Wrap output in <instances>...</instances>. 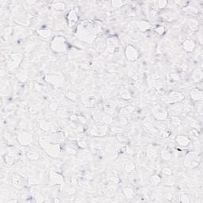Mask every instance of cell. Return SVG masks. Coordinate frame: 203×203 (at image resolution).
<instances>
[{"mask_svg":"<svg viewBox=\"0 0 203 203\" xmlns=\"http://www.w3.org/2000/svg\"><path fill=\"white\" fill-rule=\"evenodd\" d=\"M98 21H88V24L82 22L77 29L76 36L82 41L92 43L96 38V34L101 31V25H97Z\"/></svg>","mask_w":203,"mask_h":203,"instance_id":"cell-1","label":"cell"},{"mask_svg":"<svg viewBox=\"0 0 203 203\" xmlns=\"http://www.w3.org/2000/svg\"><path fill=\"white\" fill-rule=\"evenodd\" d=\"M68 43L64 38L56 37L51 42V49L56 52H64L67 51Z\"/></svg>","mask_w":203,"mask_h":203,"instance_id":"cell-2","label":"cell"},{"mask_svg":"<svg viewBox=\"0 0 203 203\" xmlns=\"http://www.w3.org/2000/svg\"><path fill=\"white\" fill-rule=\"evenodd\" d=\"M41 145H42V147L44 148L45 151L48 152L49 155L52 156V157H57L60 152V147L59 145H53V144H50L46 141L44 140V142L42 141H40Z\"/></svg>","mask_w":203,"mask_h":203,"instance_id":"cell-3","label":"cell"},{"mask_svg":"<svg viewBox=\"0 0 203 203\" xmlns=\"http://www.w3.org/2000/svg\"><path fill=\"white\" fill-rule=\"evenodd\" d=\"M125 56L126 58L130 60V61H135L137 60L139 57V55L140 53L137 51V49L133 47V45H128L127 47L125 48Z\"/></svg>","mask_w":203,"mask_h":203,"instance_id":"cell-4","label":"cell"},{"mask_svg":"<svg viewBox=\"0 0 203 203\" xmlns=\"http://www.w3.org/2000/svg\"><path fill=\"white\" fill-rule=\"evenodd\" d=\"M21 60H22V56L21 54H19V53L13 54L8 61L7 68L9 70H13V69L16 68L17 66L19 65V64L21 63Z\"/></svg>","mask_w":203,"mask_h":203,"instance_id":"cell-5","label":"cell"},{"mask_svg":"<svg viewBox=\"0 0 203 203\" xmlns=\"http://www.w3.org/2000/svg\"><path fill=\"white\" fill-rule=\"evenodd\" d=\"M17 141L22 145H28L33 142V136L28 132H20L17 134Z\"/></svg>","mask_w":203,"mask_h":203,"instance_id":"cell-6","label":"cell"},{"mask_svg":"<svg viewBox=\"0 0 203 203\" xmlns=\"http://www.w3.org/2000/svg\"><path fill=\"white\" fill-rule=\"evenodd\" d=\"M184 98V96L178 91H172L168 95L164 97V101L167 103H173L176 102H180Z\"/></svg>","mask_w":203,"mask_h":203,"instance_id":"cell-7","label":"cell"},{"mask_svg":"<svg viewBox=\"0 0 203 203\" xmlns=\"http://www.w3.org/2000/svg\"><path fill=\"white\" fill-rule=\"evenodd\" d=\"M12 182L13 185L16 188V189H22L26 184V181H25V178L24 176H21L19 174H16L13 176L12 178Z\"/></svg>","mask_w":203,"mask_h":203,"instance_id":"cell-8","label":"cell"},{"mask_svg":"<svg viewBox=\"0 0 203 203\" xmlns=\"http://www.w3.org/2000/svg\"><path fill=\"white\" fill-rule=\"evenodd\" d=\"M152 114L157 120H165L167 117V113L163 107L157 106L152 109Z\"/></svg>","mask_w":203,"mask_h":203,"instance_id":"cell-9","label":"cell"},{"mask_svg":"<svg viewBox=\"0 0 203 203\" xmlns=\"http://www.w3.org/2000/svg\"><path fill=\"white\" fill-rule=\"evenodd\" d=\"M49 182H50V185H56V184L62 185L64 181L61 175H60L56 172H52L49 174Z\"/></svg>","mask_w":203,"mask_h":203,"instance_id":"cell-10","label":"cell"},{"mask_svg":"<svg viewBox=\"0 0 203 203\" xmlns=\"http://www.w3.org/2000/svg\"><path fill=\"white\" fill-rule=\"evenodd\" d=\"M198 164L196 159V154L194 152H190L185 159V165L189 167H194Z\"/></svg>","mask_w":203,"mask_h":203,"instance_id":"cell-11","label":"cell"},{"mask_svg":"<svg viewBox=\"0 0 203 203\" xmlns=\"http://www.w3.org/2000/svg\"><path fill=\"white\" fill-rule=\"evenodd\" d=\"M118 46L117 39L114 38H110L107 39V51L110 53H114Z\"/></svg>","mask_w":203,"mask_h":203,"instance_id":"cell-12","label":"cell"},{"mask_svg":"<svg viewBox=\"0 0 203 203\" xmlns=\"http://www.w3.org/2000/svg\"><path fill=\"white\" fill-rule=\"evenodd\" d=\"M40 127L47 132H52V131L56 130V126L54 125V124L51 121H42L40 123Z\"/></svg>","mask_w":203,"mask_h":203,"instance_id":"cell-13","label":"cell"},{"mask_svg":"<svg viewBox=\"0 0 203 203\" xmlns=\"http://www.w3.org/2000/svg\"><path fill=\"white\" fill-rule=\"evenodd\" d=\"M176 142L177 144L179 145L180 146H182V147H185V146H187L190 143V139L186 136H183V135H179L177 137H176Z\"/></svg>","mask_w":203,"mask_h":203,"instance_id":"cell-14","label":"cell"},{"mask_svg":"<svg viewBox=\"0 0 203 203\" xmlns=\"http://www.w3.org/2000/svg\"><path fill=\"white\" fill-rule=\"evenodd\" d=\"M182 48L186 50V52H192L193 50L195 48V44L194 42H193L192 40L190 39H186L185 40V42H183L182 44Z\"/></svg>","mask_w":203,"mask_h":203,"instance_id":"cell-15","label":"cell"},{"mask_svg":"<svg viewBox=\"0 0 203 203\" xmlns=\"http://www.w3.org/2000/svg\"><path fill=\"white\" fill-rule=\"evenodd\" d=\"M68 21L69 26H72L73 25L76 24V21H78V16L75 11H71L68 15Z\"/></svg>","mask_w":203,"mask_h":203,"instance_id":"cell-16","label":"cell"},{"mask_svg":"<svg viewBox=\"0 0 203 203\" xmlns=\"http://www.w3.org/2000/svg\"><path fill=\"white\" fill-rule=\"evenodd\" d=\"M157 154V148L154 145H150L147 148V157L148 159H153Z\"/></svg>","mask_w":203,"mask_h":203,"instance_id":"cell-17","label":"cell"},{"mask_svg":"<svg viewBox=\"0 0 203 203\" xmlns=\"http://www.w3.org/2000/svg\"><path fill=\"white\" fill-rule=\"evenodd\" d=\"M190 97L193 100L200 101V100L202 99V92L200 90H192L190 92Z\"/></svg>","mask_w":203,"mask_h":203,"instance_id":"cell-18","label":"cell"},{"mask_svg":"<svg viewBox=\"0 0 203 203\" xmlns=\"http://www.w3.org/2000/svg\"><path fill=\"white\" fill-rule=\"evenodd\" d=\"M150 26H151L150 23L147 21H141L140 22H138V28L141 31L148 30V29L150 28Z\"/></svg>","mask_w":203,"mask_h":203,"instance_id":"cell-19","label":"cell"},{"mask_svg":"<svg viewBox=\"0 0 203 203\" xmlns=\"http://www.w3.org/2000/svg\"><path fill=\"white\" fill-rule=\"evenodd\" d=\"M123 193L128 198H133L135 196L134 190L131 187H125L123 189Z\"/></svg>","mask_w":203,"mask_h":203,"instance_id":"cell-20","label":"cell"},{"mask_svg":"<svg viewBox=\"0 0 203 203\" xmlns=\"http://www.w3.org/2000/svg\"><path fill=\"white\" fill-rule=\"evenodd\" d=\"M123 167H124L125 170L127 172H133L135 169L134 164H133V163H131V162H125L124 163V165H123Z\"/></svg>","mask_w":203,"mask_h":203,"instance_id":"cell-21","label":"cell"},{"mask_svg":"<svg viewBox=\"0 0 203 203\" xmlns=\"http://www.w3.org/2000/svg\"><path fill=\"white\" fill-rule=\"evenodd\" d=\"M38 33L42 38H48L51 36V32L49 30H47V29H39L38 30Z\"/></svg>","mask_w":203,"mask_h":203,"instance_id":"cell-22","label":"cell"},{"mask_svg":"<svg viewBox=\"0 0 203 203\" xmlns=\"http://www.w3.org/2000/svg\"><path fill=\"white\" fill-rule=\"evenodd\" d=\"M161 182V178L160 176H158V175H154V176H151V185L153 186H156L158 185L159 182Z\"/></svg>","mask_w":203,"mask_h":203,"instance_id":"cell-23","label":"cell"},{"mask_svg":"<svg viewBox=\"0 0 203 203\" xmlns=\"http://www.w3.org/2000/svg\"><path fill=\"white\" fill-rule=\"evenodd\" d=\"M27 155L28 157H29V159H31V160H37V159H39V154H38L37 151H29V152L27 153Z\"/></svg>","mask_w":203,"mask_h":203,"instance_id":"cell-24","label":"cell"},{"mask_svg":"<svg viewBox=\"0 0 203 203\" xmlns=\"http://www.w3.org/2000/svg\"><path fill=\"white\" fill-rule=\"evenodd\" d=\"M120 96L121 97V98H123L124 99H129V98H131L130 94H129L127 90L124 89V88L120 90Z\"/></svg>","mask_w":203,"mask_h":203,"instance_id":"cell-25","label":"cell"},{"mask_svg":"<svg viewBox=\"0 0 203 203\" xmlns=\"http://www.w3.org/2000/svg\"><path fill=\"white\" fill-rule=\"evenodd\" d=\"M104 108H105V110L107 111V113H108L109 114H114V107L111 105L110 103H108L107 104L105 107H104Z\"/></svg>","mask_w":203,"mask_h":203,"instance_id":"cell-26","label":"cell"},{"mask_svg":"<svg viewBox=\"0 0 203 203\" xmlns=\"http://www.w3.org/2000/svg\"><path fill=\"white\" fill-rule=\"evenodd\" d=\"M161 157L163 159H164V160H169L170 159H171V157H172V154L169 152V151H163L161 153Z\"/></svg>","mask_w":203,"mask_h":203,"instance_id":"cell-27","label":"cell"},{"mask_svg":"<svg viewBox=\"0 0 203 203\" xmlns=\"http://www.w3.org/2000/svg\"><path fill=\"white\" fill-rule=\"evenodd\" d=\"M66 97L68 98L69 99L72 100V101H76L77 99V95L72 91H68V93L66 94Z\"/></svg>","mask_w":203,"mask_h":203,"instance_id":"cell-28","label":"cell"},{"mask_svg":"<svg viewBox=\"0 0 203 203\" xmlns=\"http://www.w3.org/2000/svg\"><path fill=\"white\" fill-rule=\"evenodd\" d=\"M179 202H184V203L190 202H191V199H190V198L188 195L184 194V195H182V196L180 197V198H179Z\"/></svg>","mask_w":203,"mask_h":203,"instance_id":"cell-29","label":"cell"},{"mask_svg":"<svg viewBox=\"0 0 203 203\" xmlns=\"http://www.w3.org/2000/svg\"><path fill=\"white\" fill-rule=\"evenodd\" d=\"M53 7H55L56 9H57V10H64V7H65V5H64V3H61V2H56L54 5H53Z\"/></svg>","mask_w":203,"mask_h":203,"instance_id":"cell-30","label":"cell"},{"mask_svg":"<svg viewBox=\"0 0 203 203\" xmlns=\"http://www.w3.org/2000/svg\"><path fill=\"white\" fill-rule=\"evenodd\" d=\"M155 31L157 33H159V35H162L165 33V28L163 27V26H162V25H160V26H157V27L155 29Z\"/></svg>","mask_w":203,"mask_h":203,"instance_id":"cell-31","label":"cell"},{"mask_svg":"<svg viewBox=\"0 0 203 203\" xmlns=\"http://www.w3.org/2000/svg\"><path fill=\"white\" fill-rule=\"evenodd\" d=\"M163 173L164 175H166V176H171V175H172V170L170 168L166 167V168L163 170Z\"/></svg>","mask_w":203,"mask_h":203,"instance_id":"cell-32","label":"cell"},{"mask_svg":"<svg viewBox=\"0 0 203 203\" xmlns=\"http://www.w3.org/2000/svg\"><path fill=\"white\" fill-rule=\"evenodd\" d=\"M167 2L166 1H160V2H158V7L159 8H163L167 6Z\"/></svg>","mask_w":203,"mask_h":203,"instance_id":"cell-33","label":"cell"},{"mask_svg":"<svg viewBox=\"0 0 203 203\" xmlns=\"http://www.w3.org/2000/svg\"><path fill=\"white\" fill-rule=\"evenodd\" d=\"M103 121L107 123V124H110L112 122V119L110 116H106V117H103Z\"/></svg>","mask_w":203,"mask_h":203,"instance_id":"cell-34","label":"cell"},{"mask_svg":"<svg viewBox=\"0 0 203 203\" xmlns=\"http://www.w3.org/2000/svg\"><path fill=\"white\" fill-rule=\"evenodd\" d=\"M172 122L175 125H179L180 123V120L178 117H172Z\"/></svg>","mask_w":203,"mask_h":203,"instance_id":"cell-35","label":"cell"},{"mask_svg":"<svg viewBox=\"0 0 203 203\" xmlns=\"http://www.w3.org/2000/svg\"><path fill=\"white\" fill-rule=\"evenodd\" d=\"M112 4H113V6L114 7H121L122 4H123V3L122 2H112Z\"/></svg>","mask_w":203,"mask_h":203,"instance_id":"cell-36","label":"cell"},{"mask_svg":"<svg viewBox=\"0 0 203 203\" xmlns=\"http://www.w3.org/2000/svg\"><path fill=\"white\" fill-rule=\"evenodd\" d=\"M171 77H172V79H176V80H178V79H179V76L176 75V74H172V75H171Z\"/></svg>","mask_w":203,"mask_h":203,"instance_id":"cell-37","label":"cell"}]
</instances>
